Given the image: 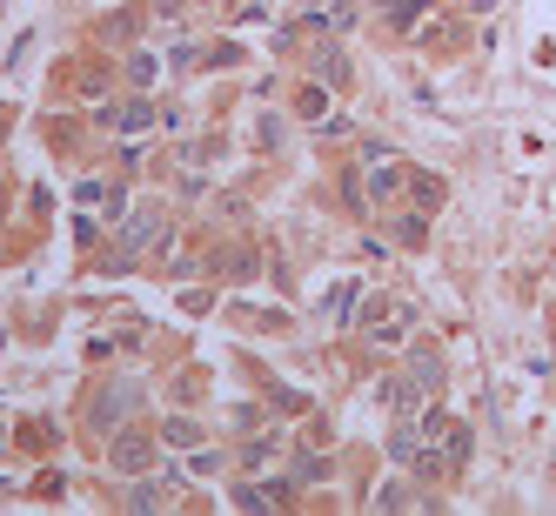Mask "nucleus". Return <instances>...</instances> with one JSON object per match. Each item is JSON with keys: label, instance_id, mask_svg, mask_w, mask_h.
Instances as JSON below:
<instances>
[{"label": "nucleus", "instance_id": "7ed1b4c3", "mask_svg": "<svg viewBox=\"0 0 556 516\" xmlns=\"http://www.w3.org/2000/svg\"><path fill=\"white\" fill-rule=\"evenodd\" d=\"M362 329H369V342H402L409 329H416V309H409L402 295H376L369 315H362Z\"/></svg>", "mask_w": 556, "mask_h": 516}, {"label": "nucleus", "instance_id": "ddd939ff", "mask_svg": "<svg viewBox=\"0 0 556 516\" xmlns=\"http://www.w3.org/2000/svg\"><path fill=\"white\" fill-rule=\"evenodd\" d=\"M409 376L423 382V389H436V382H443V362H436V349H416V356H409Z\"/></svg>", "mask_w": 556, "mask_h": 516}, {"label": "nucleus", "instance_id": "f8f14e48", "mask_svg": "<svg viewBox=\"0 0 556 516\" xmlns=\"http://www.w3.org/2000/svg\"><path fill=\"white\" fill-rule=\"evenodd\" d=\"M423 228H429V215H423V208H409V215H396V222H389V235H396L402 248H423V242H429Z\"/></svg>", "mask_w": 556, "mask_h": 516}, {"label": "nucleus", "instance_id": "f03ea898", "mask_svg": "<svg viewBox=\"0 0 556 516\" xmlns=\"http://www.w3.org/2000/svg\"><path fill=\"white\" fill-rule=\"evenodd\" d=\"M155 235H161V208H155V202L128 208V215H121V228H114V255H108V269H128V262H141Z\"/></svg>", "mask_w": 556, "mask_h": 516}, {"label": "nucleus", "instance_id": "f3484780", "mask_svg": "<svg viewBox=\"0 0 556 516\" xmlns=\"http://www.w3.org/2000/svg\"><path fill=\"white\" fill-rule=\"evenodd\" d=\"M128 81H134V88H148V81H155V54H134V61H128Z\"/></svg>", "mask_w": 556, "mask_h": 516}, {"label": "nucleus", "instance_id": "9b49d317", "mask_svg": "<svg viewBox=\"0 0 556 516\" xmlns=\"http://www.w3.org/2000/svg\"><path fill=\"white\" fill-rule=\"evenodd\" d=\"M409 208H423V215H436V208H443V175H429V168H416V175H409Z\"/></svg>", "mask_w": 556, "mask_h": 516}, {"label": "nucleus", "instance_id": "6e6552de", "mask_svg": "<svg viewBox=\"0 0 556 516\" xmlns=\"http://www.w3.org/2000/svg\"><path fill=\"white\" fill-rule=\"evenodd\" d=\"M101 121H108V128H114V135H148V128H155V108H148V101H141V94H134V101H121V108H108V114H101Z\"/></svg>", "mask_w": 556, "mask_h": 516}, {"label": "nucleus", "instance_id": "f257e3e1", "mask_svg": "<svg viewBox=\"0 0 556 516\" xmlns=\"http://www.w3.org/2000/svg\"><path fill=\"white\" fill-rule=\"evenodd\" d=\"M362 168H369V175H356V181H362V202L369 208L396 202L402 188H409V168H402V155L389 141H362Z\"/></svg>", "mask_w": 556, "mask_h": 516}, {"label": "nucleus", "instance_id": "39448f33", "mask_svg": "<svg viewBox=\"0 0 556 516\" xmlns=\"http://www.w3.org/2000/svg\"><path fill=\"white\" fill-rule=\"evenodd\" d=\"M108 463H114L121 476H148V470H155V436L121 429V436H114V449H108Z\"/></svg>", "mask_w": 556, "mask_h": 516}, {"label": "nucleus", "instance_id": "2eb2a0df", "mask_svg": "<svg viewBox=\"0 0 556 516\" xmlns=\"http://www.w3.org/2000/svg\"><path fill=\"white\" fill-rule=\"evenodd\" d=\"M295 114H302V121H322V114H329V94L322 88H295Z\"/></svg>", "mask_w": 556, "mask_h": 516}, {"label": "nucleus", "instance_id": "6ab92c4d", "mask_svg": "<svg viewBox=\"0 0 556 516\" xmlns=\"http://www.w3.org/2000/svg\"><path fill=\"white\" fill-rule=\"evenodd\" d=\"M382 7H396V21H402V14H416L423 0H382Z\"/></svg>", "mask_w": 556, "mask_h": 516}, {"label": "nucleus", "instance_id": "9d476101", "mask_svg": "<svg viewBox=\"0 0 556 516\" xmlns=\"http://www.w3.org/2000/svg\"><path fill=\"white\" fill-rule=\"evenodd\" d=\"M74 202H81V208H121V181H114V175L74 181Z\"/></svg>", "mask_w": 556, "mask_h": 516}, {"label": "nucleus", "instance_id": "20e7f679", "mask_svg": "<svg viewBox=\"0 0 556 516\" xmlns=\"http://www.w3.org/2000/svg\"><path fill=\"white\" fill-rule=\"evenodd\" d=\"M289 496H295V476H268V483H235V510L268 516V510H289Z\"/></svg>", "mask_w": 556, "mask_h": 516}, {"label": "nucleus", "instance_id": "aec40b11", "mask_svg": "<svg viewBox=\"0 0 556 516\" xmlns=\"http://www.w3.org/2000/svg\"><path fill=\"white\" fill-rule=\"evenodd\" d=\"M0 141H7V114H0Z\"/></svg>", "mask_w": 556, "mask_h": 516}, {"label": "nucleus", "instance_id": "dca6fc26", "mask_svg": "<svg viewBox=\"0 0 556 516\" xmlns=\"http://www.w3.org/2000/svg\"><path fill=\"white\" fill-rule=\"evenodd\" d=\"M409 496H416L409 483H382V490H376V510H409Z\"/></svg>", "mask_w": 556, "mask_h": 516}, {"label": "nucleus", "instance_id": "423d86ee", "mask_svg": "<svg viewBox=\"0 0 556 516\" xmlns=\"http://www.w3.org/2000/svg\"><path fill=\"white\" fill-rule=\"evenodd\" d=\"M416 456H423V416L402 409L396 429H389V463H396V470H416Z\"/></svg>", "mask_w": 556, "mask_h": 516}, {"label": "nucleus", "instance_id": "0eeeda50", "mask_svg": "<svg viewBox=\"0 0 556 516\" xmlns=\"http://www.w3.org/2000/svg\"><path fill=\"white\" fill-rule=\"evenodd\" d=\"M134 403H141V389H134V382H108V389H101V403L88 409V423H94V429H114Z\"/></svg>", "mask_w": 556, "mask_h": 516}, {"label": "nucleus", "instance_id": "1a4fd4ad", "mask_svg": "<svg viewBox=\"0 0 556 516\" xmlns=\"http://www.w3.org/2000/svg\"><path fill=\"white\" fill-rule=\"evenodd\" d=\"M315 81H322V88H349V54H342L335 41L315 47Z\"/></svg>", "mask_w": 556, "mask_h": 516}, {"label": "nucleus", "instance_id": "a211bd4d", "mask_svg": "<svg viewBox=\"0 0 556 516\" xmlns=\"http://www.w3.org/2000/svg\"><path fill=\"white\" fill-rule=\"evenodd\" d=\"M161 443H195V423H181V416H175V423L161 429Z\"/></svg>", "mask_w": 556, "mask_h": 516}, {"label": "nucleus", "instance_id": "4468645a", "mask_svg": "<svg viewBox=\"0 0 556 516\" xmlns=\"http://www.w3.org/2000/svg\"><path fill=\"white\" fill-rule=\"evenodd\" d=\"M356 302H362V282H342V289L329 295V322H349V315H356Z\"/></svg>", "mask_w": 556, "mask_h": 516}]
</instances>
